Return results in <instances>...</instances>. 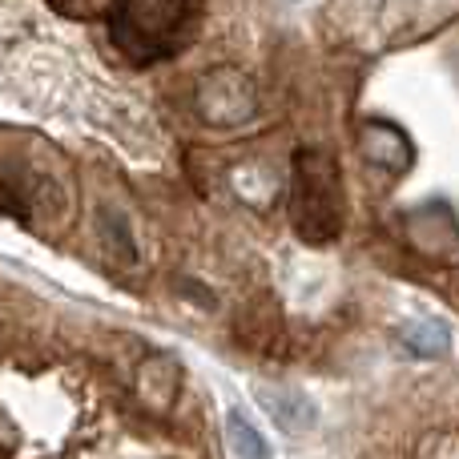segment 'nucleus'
I'll list each match as a JSON object with an SVG mask.
<instances>
[{"instance_id": "3", "label": "nucleus", "mask_w": 459, "mask_h": 459, "mask_svg": "<svg viewBox=\"0 0 459 459\" xmlns=\"http://www.w3.org/2000/svg\"><path fill=\"white\" fill-rule=\"evenodd\" d=\"M198 105L210 121H242L254 109V89L238 73H214L198 93Z\"/></svg>"}, {"instance_id": "2", "label": "nucleus", "mask_w": 459, "mask_h": 459, "mask_svg": "<svg viewBox=\"0 0 459 459\" xmlns=\"http://www.w3.org/2000/svg\"><path fill=\"white\" fill-rule=\"evenodd\" d=\"M198 0H117L113 4V40L126 53L142 56H166L186 37Z\"/></svg>"}, {"instance_id": "6", "label": "nucleus", "mask_w": 459, "mask_h": 459, "mask_svg": "<svg viewBox=\"0 0 459 459\" xmlns=\"http://www.w3.org/2000/svg\"><path fill=\"white\" fill-rule=\"evenodd\" d=\"M403 347L411 351V355L439 359L447 351V326L431 323V318H415V323L403 326Z\"/></svg>"}, {"instance_id": "7", "label": "nucleus", "mask_w": 459, "mask_h": 459, "mask_svg": "<svg viewBox=\"0 0 459 459\" xmlns=\"http://www.w3.org/2000/svg\"><path fill=\"white\" fill-rule=\"evenodd\" d=\"M226 431H230V447H234L238 459H270L266 439L258 436V428H250V423H246L242 411H230L226 415Z\"/></svg>"}, {"instance_id": "4", "label": "nucleus", "mask_w": 459, "mask_h": 459, "mask_svg": "<svg viewBox=\"0 0 459 459\" xmlns=\"http://www.w3.org/2000/svg\"><path fill=\"white\" fill-rule=\"evenodd\" d=\"M258 399H262V407H266L270 420H274L282 431H290V436H299V431H307L310 423H315V407H310L307 395H299V391L262 387Z\"/></svg>"}, {"instance_id": "5", "label": "nucleus", "mask_w": 459, "mask_h": 459, "mask_svg": "<svg viewBox=\"0 0 459 459\" xmlns=\"http://www.w3.org/2000/svg\"><path fill=\"white\" fill-rule=\"evenodd\" d=\"M367 153H371L375 161H379L383 169H407V161H411V150H407V137L399 134L395 126H367Z\"/></svg>"}, {"instance_id": "1", "label": "nucleus", "mask_w": 459, "mask_h": 459, "mask_svg": "<svg viewBox=\"0 0 459 459\" xmlns=\"http://www.w3.org/2000/svg\"><path fill=\"white\" fill-rule=\"evenodd\" d=\"M290 218L294 230L310 246H326L342 230V186L339 169L323 150H299L290 186Z\"/></svg>"}]
</instances>
